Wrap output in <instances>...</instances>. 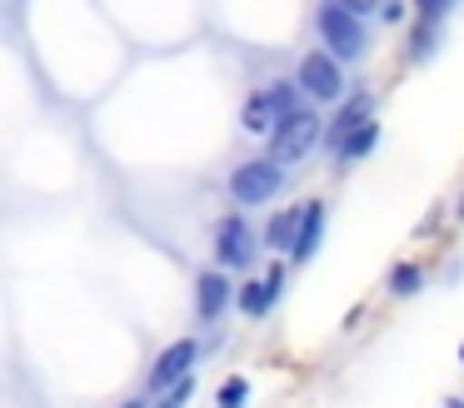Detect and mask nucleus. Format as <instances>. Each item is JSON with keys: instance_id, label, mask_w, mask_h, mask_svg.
I'll use <instances>...</instances> for the list:
<instances>
[{"instance_id": "20e7f679", "label": "nucleus", "mask_w": 464, "mask_h": 408, "mask_svg": "<svg viewBox=\"0 0 464 408\" xmlns=\"http://www.w3.org/2000/svg\"><path fill=\"white\" fill-rule=\"evenodd\" d=\"M314 139H324L320 135V119H314L310 109H300V115L285 119V125L270 135V159H275V165H295V159H304L314 149Z\"/></svg>"}, {"instance_id": "6ab92c4d", "label": "nucleus", "mask_w": 464, "mask_h": 408, "mask_svg": "<svg viewBox=\"0 0 464 408\" xmlns=\"http://www.w3.org/2000/svg\"><path fill=\"white\" fill-rule=\"evenodd\" d=\"M400 15H404V0H384V20H390V25H400Z\"/></svg>"}, {"instance_id": "423d86ee", "label": "nucleus", "mask_w": 464, "mask_h": 408, "mask_svg": "<svg viewBox=\"0 0 464 408\" xmlns=\"http://www.w3.org/2000/svg\"><path fill=\"white\" fill-rule=\"evenodd\" d=\"M215 259H220V269H245L255 259V234L245 214H230L215 224Z\"/></svg>"}, {"instance_id": "0eeeda50", "label": "nucleus", "mask_w": 464, "mask_h": 408, "mask_svg": "<svg viewBox=\"0 0 464 408\" xmlns=\"http://www.w3.org/2000/svg\"><path fill=\"white\" fill-rule=\"evenodd\" d=\"M230 279H225V269H205L200 279H195V314L210 324V318L225 314V304H230Z\"/></svg>"}, {"instance_id": "dca6fc26", "label": "nucleus", "mask_w": 464, "mask_h": 408, "mask_svg": "<svg viewBox=\"0 0 464 408\" xmlns=\"http://www.w3.org/2000/svg\"><path fill=\"white\" fill-rule=\"evenodd\" d=\"M434 30H440V20H424V25L414 30V40H410V55H414V60H430V50H434Z\"/></svg>"}, {"instance_id": "4be33fe9", "label": "nucleus", "mask_w": 464, "mask_h": 408, "mask_svg": "<svg viewBox=\"0 0 464 408\" xmlns=\"http://www.w3.org/2000/svg\"><path fill=\"white\" fill-rule=\"evenodd\" d=\"M450 408H464V398H450Z\"/></svg>"}, {"instance_id": "5701e85b", "label": "nucleus", "mask_w": 464, "mask_h": 408, "mask_svg": "<svg viewBox=\"0 0 464 408\" xmlns=\"http://www.w3.org/2000/svg\"><path fill=\"white\" fill-rule=\"evenodd\" d=\"M459 364H464V344H459Z\"/></svg>"}, {"instance_id": "f8f14e48", "label": "nucleus", "mask_w": 464, "mask_h": 408, "mask_svg": "<svg viewBox=\"0 0 464 408\" xmlns=\"http://www.w3.org/2000/svg\"><path fill=\"white\" fill-rule=\"evenodd\" d=\"M235 299H240V308H245L250 318H260V314H270V304H275L280 294H275L270 279H250V284H240V294H235Z\"/></svg>"}, {"instance_id": "1a4fd4ad", "label": "nucleus", "mask_w": 464, "mask_h": 408, "mask_svg": "<svg viewBox=\"0 0 464 408\" xmlns=\"http://www.w3.org/2000/svg\"><path fill=\"white\" fill-rule=\"evenodd\" d=\"M245 129H250V135H275V129H280V105H275V90L265 85V90H255L250 100H245Z\"/></svg>"}, {"instance_id": "6e6552de", "label": "nucleus", "mask_w": 464, "mask_h": 408, "mask_svg": "<svg viewBox=\"0 0 464 408\" xmlns=\"http://www.w3.org/2000/svg\"><path fill=\"white\" fill-rule=\"evenodd\" d=\"M370 109H374V100H370V95H364V90H360V95H354L350 105H344L340 115L330 119V129H324V145H334V149H340L344 139L354 135V129H364V125H370Z\"/></svg>"}, {"instance_id": "39448f33", "label": "nucleus", "mask_w": 464, "mask_h": 408, "mask_svg": "<svg viewBox=\"0 0 464 408\" xmlns=\"http://www.w3.org/2000/svg\"><path fill=\"white\" fill-rule=\"evenodd\" d=\"M195 358H200V344L195 338H180V344H170V348H160V358L150 364V394H170L175 384H185L190 378V368H195Z\"/></svg>"}, {"instance_id": "aec40b11", "label": "nucleus", "mask_w": 464, "mask_h": 408, "mask_svg": "<svg viewBox=\"0 0 464 408\" xmlns=\"http://www.w3.org/2000/svg\"><path fill=\"white\" fill-rule=\"evenodd\" d=\"M340 5H350L354 15H364V10H374V5H380V0H340Z\"/></svg>"}, {"instance_id": "ddd939ff", "label": "nucleus", "mask_w": 464, "mask_h": 408, "mask_svg": "<svg viewBox=\"0 0 464 408\" xmlns=\"http://www.w3.org/2000/svg\"><path fill=\"white\" fill-rule=\"evenodd\" d=\"M374 139H380V125H374V119H370V125H364V129H354V135L344 139V145H340V155H344V159H364V155H370V149H374Z\"/></svg>"}, {"instance_id": "4468645a", "label": "nucleus", "mask_w": 464, "mask_h": 408, "mask_svg": "<svg viewBox=\"0 0 464 408\" xmlns=\"http://www.w3.org/2000/svg\"><path fill=\"white\" fill-rule=\"evenodd\" d=\"M250 403V384L245 378H225L220 394H215V408H245Z\"/></svg>"}, {"instance_id": "f3484780", "label": "nucleus", "mask_w": 464, "mask_h": 408, "mask_svg": "<svg viewBox=\"0 0 464 408\" xmlns=\"http://www.w3.org/2000/svg\"><path fill=\"white\" fill-rule=\"evenodd\" d=\"M190 394H195V378H185V384L170 388V394L155 398V408H185V403H190Z\"/></svg>"}, {"instance_id": "9d476101", "label": "nucleus", "mask_w": 464, "mask_h": 408, "mask_svg": "<svg viewBox=\"0 0 464 408\" xmlns=\"http://www.w3.org/2000/svg\"><path fill=\"white\" fill-rule=\"evenodd\" d=\"M300 224H304V204H295V209H280V214L265 224V244L270 249H290L295 254V239H300Z\"/></svg>"}, {"instance_id": "a211bd4d", "label": "nucleus", "mask_w": 464, "mask_h": 408, "mask_svg": "<svg viewBox=\"0 0 464 408\" xmlns=\"http://www.w3.org/2000/svg\"><path fill=\"white\" fill-rule=\"evenodd\" d=\"M444 5H450V0H420V15H424V20H440Z\"/></svg>"}, {"instance_id": "2eb2a0df", "label": "nucleus", "mask_w": 464, "mask_h": 408, "mask_svg": "<svg viewBox=\"0 0 464 408\" xmlns=\"http://www.w3.org/2000/svg\"><path fill=\"white\" fill-rule=\"evenodd\" d=\"M414 289H420V269H414V264H400V269L390 274V294H394V299H410Z\"/></svg>"}, {"instance_id": "7ed1b4c3", "label": "nucleus", "mask_w": 464, "mask_h": 408, "mask_svg": "<svg viewBox=\"0 0 464 408\" xmlns=\"http://www.w3.org/2000/svg\"><path fill=\"white\" fill-rule=\"evenodd\" d=\"M280 185H285V165H275L270 155L245 159V165H235V175H230V195L240 199V204H265V199H275Z\"/></svg>"}, {"instance_id": "f257e3e1", "label": "nucleus", "mask_w": 464, "mask_h": 408, "mask_svg": "<svg viewBox=\"0 0 464 408\" xmlns=\"http://www.w3.org/2000/svg\"><path fill=\"white\" fill-rule=\"evenodd\" d=\"M314 25H320V35H324V45H330L334 60H360L364 55V30H360V15H354L350 5L324 0Z\"/></svg>"}, {"instance_id": "412c9836", "label": "nucleus", "mask_w": 464, "mask_h": 408, "mask_svg": "<svg viewBox=\"0 0 464 408\" xmlns=\"http://www.w3.org/2000/svg\"><path fill=\"white\" fill-rule=\"evenodd\" d=\"M121 408H145V403H140V398H130V403H121Z\"/></svg>"}, {"instance_id": "f03ea898", "label": "nucleus", "mask_w": 464, "mask_h": 408, "mask_svg": "<svg viewBox=\"0 0 464 408\" xmlns=\"http://www.w3.org/2000/svg\"><path fill=\"white\" fill-rule=\"evenodd\" d=\"M295 85H300L310 100H320V105H334V100L344 95V70H340V60H334L330 50H314V55L300 60Z\"/></svg>"}, {"instance_id": "9b49d317", "label": "nucleus", "mask_w": 464, "mask_h": 408, "mask_svg": "<svg viewBox=\"0 0 464 408\" xmlns=\"http://www.w3.org/2000/svg\"><path fill=\"white\" fill-rule=\"evenodd\" d=\"M324 239V204L314 199V204H304V224H300V239H295V259H314V249H320Z\"/></svg>"}]
</instances>
